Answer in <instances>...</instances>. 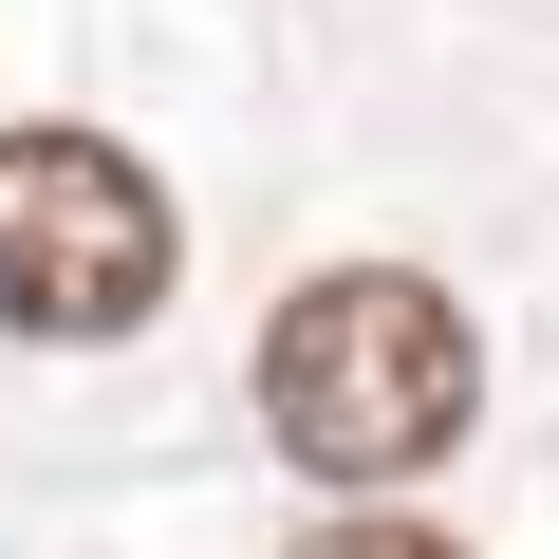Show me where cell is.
<instances>
[{
	"instance_id": "obj_1",
	"label": "cell",
	"mask_w": 559,
	"mask_h": 559,
	"mask_svg": "<svg viewBox=\"0 0 559 559\" xmlns=\"http://www.w3.org/2000/svg\"><path fill=\"white\" fill-rule=\"evenodd\" d=\"M466 411H485V336L411 261H336L261 318V429L318 485H411V466L466 448Z\"/></svg>"
},
{
	"instance_id": "obj_3",
	"label": "cell",
	"mask_w": 559,
	"mask_h": 559,
	"mask_svg": "<svg viewBox=\"0 0 559 559\" xmlns=\"http://www.w3.org/2000/svg\"><path fill=\"white\" fill-rule=\"evenodd\" d=\"M299 559H466V540H448V522H318Z\"/></svg>"
},
{
	"instance_id": "obj_2",
	"label": "cell",
	"mask_w": 559,
	"mask_h": 559,
	"mask_svg": "<svg viewBox=\"0 0 559 559\" xmlns=\"http://www.w3.org/2000/svg\"><path fill=\"white\" fill-rule=\"evenodd\" d=\"M168 187L112 150V131H0V318L20 336H131L168 299Z\"/></svg>"
}]
</instances>
